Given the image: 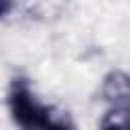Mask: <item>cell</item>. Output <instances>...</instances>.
<instances>
[{
    "mask_svg": "<svg viewBox=\"0 0 130 130\" xmlns=\"http://www.w3.org/2000/svg\"><path fill=\"white\" fill-rule=\"evenodd\" d=\"M100 130H130V104L110 108L100 122Z\"/></svg>",
    "mask_w": 130,
    "mask_h": 130,
    "instance_id": "3957f363",
    "label": "cell"
},
{
    "mask_svg": "<svg viewBox=\"0 0 130 130\" xmlns=\"http://www.w3.org/2000/svg\"><path fill=\"white\" fill-rule=\"evenodd\" d=\"M104 95L106 100L114 102V106L130 104V75L122 71H114L104 81Z\"/></svg>",
    "mask_w": 130,
    "mask_h": 130,
    "instance_id": "7a4b0ae2",
    "label": "cell"
},
{
    "mask_svg": "<svg viewBox=\"0 0 130 130\" xmlns=\"http://www.w3.org/2000/svg\"><path fill=\"white\" fill-rule=\"evenodd\" d=\"M8 108L14 124L20 130H75L69 116L53 106L43 104L26 79H12Z\"/></svg>",
    "mask_w": 130,
    "mask_h": 130,
    "instance_id": "6da1fadb",
    "label": "cell"
}]
</instances>
